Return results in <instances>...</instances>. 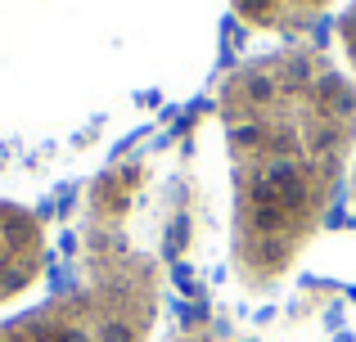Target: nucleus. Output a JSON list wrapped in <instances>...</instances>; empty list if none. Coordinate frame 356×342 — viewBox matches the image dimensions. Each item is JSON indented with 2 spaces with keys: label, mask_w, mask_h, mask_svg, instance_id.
<instances>
[{
  "label": "nucleus",
  "mask_w": 356,
  "mask_h": 342,
  "mask_svg": "<svg viewBox=\"0 0 356 342\" xmlns=\"http://www.w3.org/2000/svg\"><path fill=\"white\" fill-rule=\"evenodd\" d=\"M339 45H343V54H348V63L356 68V0L343 9V18H339Z\"/></svg>",
  "instance_id": "nucleus-5"
},
{
  "label": "nucleus",
  "mask_w": 356,
  "mask_h": 342,
  "mask_svg": "<svg viewBox=\"0 0 356 342\" xmlns=\"http://www.w3.org/2000/svg\"><path fill=\"white\" fill-rule=\"evenodd\" d=\"M235 14L257 32H275V36H298L312 23H321L325 9L334 0H230Z\"/></svg>",
  "instance_id": "nucleus-4"
},
{
  "label": "nucleus",
  "mask_w": 356,
  "mask_h": 342,
  "mask_svg": "<svg viewBox=\"0 0 356 342\" xmlns=\"http://www.w3.org/2000/svg\"><path fill=\"white\" fill-rule=\"evenodd\" d=\"M45 275V225L36 212L0 198V302L27 293Z\"/></svg>",
  "instance_id": "nucleus-3"
},
{
  "label": "nucleus",
  "mask_w": 356,
  "mask_h": 342,
  "mask_svg": "<svg viewBox=\"0 0 356 342\" xmlns=\"http://www.w3.org/2000/svg\"><path fill=\"white\" fill-rule=\"evenodd\" d=\"M167 342H217V329H212V325H190V329H181L176 338H167Z\"/></svg>",
  "instance_id": "nucleus-6"
},
{
  "label": "nucleus",
  "mask_w": 356,
  "mask_h": 342,
  "mask_svg": "<svg viewBox=\"0 0 356 342\" xmlns=\"http://www.w3.org/2000/svg\"><path fill=\"white\" fill-rule=\"evenodd\" d=\"M230 153V257L248 289L280 284L334 212L356 149V86L316 45L239 63L217 90Z\"/></svg>",
  "instance_id": "nucleus-1"
},
{
  "label": "nucleus",
  "mask_w": 356,
  "mask_h": 342,
  "mask_svg": "<svg viewBox=\"0 0 356 342\" xmlns=\"http://www.w3.org/2000/svg\"><path fill=\"white\" fill-rule=\"evenodd\" d=\"M352 198H356V171H352Z\"/></svg>",
  "instance_id": "nucleus-7"
},
{
  "label": "nucleus",
  "mask_w": 356,
  "mask_h": 342,
  "mask_svg": "<svg viewBox=\"0 0 356 342\" xmlns=\"http://www.w3.org/2000/svg\"><path fill=\"white\" fill-rule=\"evenodd\" d=\"M149 171L118 162L95 176L72 243V280L0 325V342H149L163 311V257L140 234Z\"/></svg>",
  "instance_id": "nucleus-2"
}]
</instances>
